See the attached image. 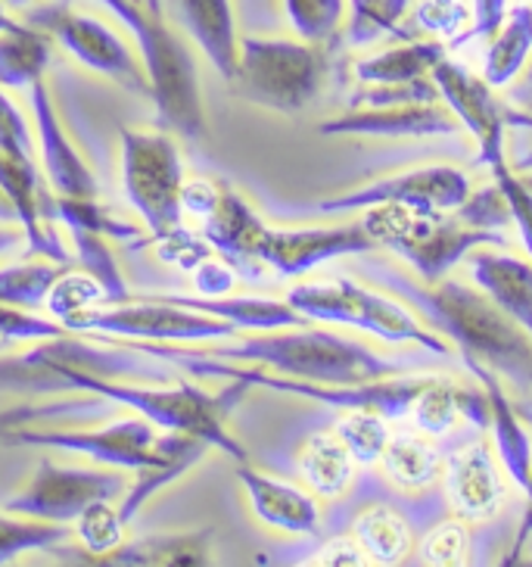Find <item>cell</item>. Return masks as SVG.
I'll return each mask as SVG.
<instances>
[{
  "instance_id": "6da1fadb",
  "label": "cell",
  "mask_w": 532,
  "mask_h": 567,
  "mask_svg": "<svg viewBox=\"0 0 532 567\" xmlns=\"http://www.w3.org/2000/svg\"><path fill=\"white\" fill-rule=\"evenodd\" d=\"M383 287L396 290L415 306L430 328L449 334L465 359H477L482 365L514 381L523 393L532 390V337L501 309L489 293L482 297L461 281L415 284L393 268H377Z\"/></svg>"
},
{
  "instance_id": "7a4b0ae2",
  "label": "cell",
  "mask_w": 532,
  "mask_h": 567,
  "mask_svg": "<svg viewBox=\"0 0 532 567\" xmlns=\"http://www.w3.org/2000/svg\"><path fill=\"white\" fill-rule=\"evenodd\" d=\"M122 184L134 213L144 218L150 244L171 266L197 271L212 247L184 225V163L168 132H122Z\"/></svg>"
},
{
  "instance_id": "3957f363",
  "label": "cell",
  "mask_w": 532,
  "mask_h": 567,
  "mask_svg": "<svg viewBox=\"0 0 532 567\" xmlns=\"http://www.w3.org/2000/svg\"><path fill=\"white\" fill-rule=\"evenodd\" d=\"M200 355L221 362H250L271 368L283 378L315 384H365L408 371V362H393L377 352L331 331H293V334L243 337L237 343H184Z\"/></svg>"
},
{
  "instance_id": "277c9868",
  "label": "cell",
  "mask_w": 532,
  "mask_h": 567,
  "mask_svg": "<svg viewBox=\"0 0 532 567\" xmlns=\"http://www.w3.org/2000/svg\"><path fill=\"white\" fill-rule=\"evenodd\" d=\"M103 7L128 25L137 41V51L150 79V101L156 118L166 132L187 141H200L209 134L202 113L200 79L194 53L187 51L181 34L171 32L156 0H101Z\"/></svg>"
},
{
  "instance_id": "5b68a950",
  "label": "cell",
  "mask_w": 532,
  "mask_h": 567,
  "mask_svg": "<svg viewBox=\"0 0 532 567\" xmlns=\"http://www.w3.org/2000/svg\"><path fill=\"white\" fill-rule=\"evenodd\" d=\"M3 446H41V450H60L84 455L91 462L118 471H144V467L163 465L181 455H206L212 450L206 440L187 434H159L156 424L144 415L118 417L103 427H22L10 436Z\"/></svg>"
},
{
  "instance_id": "8992f818",
  "label": "cell",
  "mask_w": 532,
  "mask_h": 567,
  "mask_svg": "<svg viewBox=\"0 0 532 567\" xmlns=\"http://www.w3.org/2000/svg\"><path fill=\"white\" fill-rule=\"evenodd\" d=\"M365 231L383 250L399 252L417 268L424 281H439L451 266L482 244L501 247L504 237L496 228H477L461 218L436 209H411L401 203H377L362 218Z\"/></svg>"
},
{
  "instance_id": "52a82bcc",
  "label": "cell",
  "mask_w": 532,
  "mask_h": 567,
  "mask_svg": "<svg viewBox=\"0 0 532 567\" xmlns=\"http://www.w3.org/2000/svg\"><path fill=\"white\" fill-rule=\"evenodd\" d=\"M327 79L324 44L286 38H240L233 91L274 113H302Z\"/></svg>"
},
{
  "instance_id": "ba28073f",
  "label": "cell",
  "mask_w": 532,
  "mask_h": 567,
  "mask_svg": "<svg viewBox=\"0 0 532 567\" xmlns=\"http://www.w3.org/2000/svg\"><path fill=\"white\" fill-rule=\"evenodd\" d=\"M72 334L116 337L137 343H216L237 337V328L225 318L194 312L178 302L153 297H132L125 302H103L63 318Z\"/></svg>"
},
{
  "instance_id": "9c48e42d",
  "label": "cell",
  "mask_w": 532,
  "mask_h": 567,
  "mask_svg": "<svg viewBox=\"0 0 532 567\" xmlns=\"http://www.w3.org/2000/svg\"><path fill=\"white\" fill-rule=\"evenodd\" d=\"M286 302L309 321L362 328V331L383 337L386 343H415L436 355H449V343H442L432 331H427L408 309H401L396 300L380 297L350 278H336L327 284H300L290 290Z\"/></svg>"
},
{
  "instance_id": "30bf717a",
  "label": "cell",
  "mask_w": 532,
  "mask_h": 567,
  "mask_svg": "<svg viewBox=\"0 0 532 567\" xmlns=\"http://www.w3.org/2000/svg\"><path fill=\"white\" fill-rule=\"evenodd\" d=\"M25 22L41 29L44 34H51L53 44H60L63 51L72 53L82 66L94 69V72L122 84L125 91L150 101V79H147L144 60H137L132 48L106 22L75 13L66 3L29 7Z\"/></svg>"
},
{
  "instance_id": "8fae6325",
  "label": "cell",
  "mask_w": 532,
  "mask_h": 567,
  "mask_svg": "<svg viewBox=\"0 0 532 567\" xmlns=\"http://www.w3.org/2000/svg\"><path fill=\"white\" fill-rule=\"evenodd\" d=\"M125 474L118 467H60L41 462L29 486L3 502V512L51 524H69L94 502H116L125 493Z\"/></svg>"
},
{
  "instance_id": "7c38bea8",
  "label": "cell",
  "mask_w": 532,
  "mask_h": 567,
  "mask_svg": "<svg viewBox=\"0 0 532 567\" xmlns=\"http://www.w3.org/2000/svg\"><path fill=\"white\" fill-rule=\"evenodd\" d=\"M470 197V178L461 168L451 166H427L415 172H401L389 178H377L367 187L340 194L331 200L315 203L321 216H336V213H352L362 206H377V203H401L411 209H436V213H455L461 203Z\"/></svg>"
},
{
  "instance_id": "4fadbf2b",
  "label": "cell",
  "mask_w": 532,
  "mask_h": 567,
  "mask_svg": "<svg viewBox=\"0 0 532 567\" xmlns=\"http://www.w3.org/2000/svg\"><path fill=\"white\" fill-rule=\"evenodd\" d=\"M380 250L362 221L336 228H268L259 244V262L281 278H296L340 256H362Z\"/></svg>"
},
{
  "instance_id": "5bb4252c",
  "label": "cell",
  "mask_w": 532,
  "mask_h": 567,
  "mask_svg": "<svg viewBox=\"0 0 532 567\" xmlns=\"http://www.w3.org/2000/svg\"><path fill=\"white\" fill-rule=\"evenodd\" d=\"M432 84L439 87V97L449 106L455 118L461 122V128L477 137L480 144V163L496 168L504 163V128H508V113H501V106L489 91L486 79H477L473 72H467L455 60L436 63L430 72Z\"/></svg>"
},
{
  "instance_id": "9a60e30c",
  "label": "cell",
  "mask_w": 532,
  "mask_h": 567,
  "mask_svg": "<svg viewBox=\"0 0 532 567\" xmlns=\"http://www.w3.org/2000/svg\"><path fill=\"white\" fill-rule=\"evenodd\" d=\"M29 103H32L34 132H38L44 175L51 182L53 197L56 200H97L101 197L97 175L91 172L82 151L66 134V125L56 113V103H53L51 87L44 79L29 87Z\"/></svg>"
},
{
  "instance_id": "2e32d148",
  "label": "cell",
  "mask_w": 532,
  "mask_h": 567,
  "mask_svg": "<svg viewBox=\"0 0 532 567\" xmlns=\"http://www.w3.org/2000/svg\"><path fill=\"white\" fill-rule=\"evenodd\" d=\"M324 137H439L461 132L449 106L432 103H393V106H352L343 116L321 122Z\"/></svg>"
},
{
  "instance_id": "e0dca14e",
  "label": "cell",
  "mask_w": 532,
  "mask_h": 567,
  "mask_svg": "<svg viewBox=\"0 0 532 567\" xmlns=\"http://www.w3.org/2000/svg\"><path fill=\"white\" fill-rule=\"evenodd\" d=\"M200 221L202 240L212 247V252L221 256V262L240 268V271H255L259 244L265 237L268 225L231 184L218 182L216 206Z\"/></svg>"
},
{
  "instance_id": "ac0fdd59",
  "label": "cell",
  "mask_w": 532,
  "mask_h": 567,
  "mask_svg": "<svg viewBox=\"0 0 532 567\" xmlns=\"http://www.w3.org/2000/svg\"><path fill=\"white\" fill-rule=\"evenodd\" d=\"M446 496L461 520L496 517L504 499V486L486 443H470L451 455L446 467Z\"/></svg>"
},
{
  "instance_id": "d6986e66",
  "label": "cell",
  "mask_w": 532,
  "mask_h": 567,
  "mask_svg": "<svg viewBox=\"0 0 532 567\" xmlns=\"http://www.w3.org/2000/svg\"><path fill=\"white\" fill-rule=\"evenodd\" d=\"M237 481L247 489L252 512L262 524L286 530V534H317V527H321L317 502L305 496L302 489L283 484L278 477H268L262 471H255L250 462H237Z\"/></svg>"
},
{
  "instance_id": "ffe728a7",
  "label": "cell",
  "mask_w": 532,
  "mask_h": 567,
  "mask_svg": "<svg viewBox=\"0 0 532 567\" xmlns=\"http://www.w3.org/2000/svg\"><path fill=\"white\" fill-rule=\"evenodd\" d=\"M168 7L175 13V22L194 38V44L206 53L218 75L231 82L240 56L231 0H168Z\"/></svg>"
},
{
  "instance_id": "44dd1931",
  "label": "cell",
  "mask_w": 532,
  "mask_h": 567,
  "mask_svg": "<svg viewBox=\"0 0 532 567\" xmlns=\"http://www.w3.org/2000/svg\"><path fill=\"white\" fill-rule=\"evenodd\" d=\"M216 530H187V534H150L122 543L106 555L87 558L84 565L103 567H202L212 561Z\"/></svg>"
},
{
  "instance_id": "7402d4cb",
  "label": "cell",
  "mask_w": 532,
  "mask_h": 567,
  "mask_svg": "<svg viewBox=\"0 0 532 567\" xmlns=\"http://www.w3.org/2000/svg\"><path fill=\"white\" fill-rule=\"evenodd\" d=\"M465 365L477 374V381H480L482 390H486L489 415H492L489 424L496 427V446H499L501 465H504V471L511 474V481H514L520 489H530L532 443H530V434H526V427L520 424L514 405H511V400H508V393L501 390L496 371H492L489 365H482V362H477V359H465Z\"/></svg>"
},
{
  "instance_id": "603a6c76",
  "label": "cell",
  "mask_w": 532,
  "mask_h": 567,
  "mask_svg": "<svg viewBox=\"0 0 532 567\" xmlns=\"http://www.w3.org/2000/svg\"><path fill=\"white\" fill-rule=\"evenodd\" d=\"M159 300L178 302L194 312L225 318L237 331H281V328H305L309 318L300 316L286 300H259V297H175L156 293Z\"/></svg>"
},
{
  "instance_id": "cb8c5ba5",
  "label": "cell",
  "mask_w": 532,
  "mask_h": 567,
  "mask_svg": "<svg viewBox=\"0 0 532 567\" xmlns=\"http://www.w3.org/2000/svg\"><path fill=\"white\" fill-rule=\"evenodd\" d=\"M473 278L532 337V266L514 256H473Z\"/></svg>"
},
{
  "instance_id": "d4e9b609",
  "label": "cell",
  "mask_w": 532,
  "mask_h": 567,
  "mask_svg": "<svg viewBox=\"0 0 532 567\" xmlns=\"http://www.w3.org/2000/svg\"><path fill=\"white\" fill-rule=\"evenodd\" d=\"M51 34L29 22L0 32V87H32L34 82H41L51 66Z\"/></svg>"
},
{
  "instance_id": "484cf974",
  "label": "cell",
  "mask_w": 532,
  "mask_h": 567,
  "mask_svg": "<svg viewBox=\"0 0 532 567\" xmlns=\"http://www.w3.org/2000/svg\"><path fill=\"white\" fill-rule=\"evenodd\" d=\"M446 60V44L439 41H408L401 48L365 56L355 63V79L365 84H401L430 79L436 63Z\"/></svg>"
},
{
  "instance_id": "4316f807",
  "label": "cell",
  "mask_w": 532,
  "mask_h": 567,
  "mask_svg": "<svg viewBox=\"0 0 532 567\" xmlns=\"http://www.w3.org/2000/svg\"><path fill=\"white\" fill-rule=\"evenodd\" d=\"M300 471L317 496L336 499V496H343L350 489L352 474H355V458L346 450V443L336 436V431H324V434H315L302 446Z\"/></svg>"
},
{
  "instance_id": "83f0119b",
  "label": "cell",
  "mask_w": 532,
  "mask_h": 567,
  "mask_svg": "<svg viewBox=\"0 0 532 567\" xmlns=\"http://www.w3.org/2000/svg\"><path fill=\"white\" fill-rule=\"evenodd\" d=\"M532 51V7H514L511 17L501 22L486 51V82L489 87L514 82Z\"/></svg>"
},
{
  "instance_id": "f1b7e54d",
  "label": "cell",
  "mask_w": 532,
  "mask_h": 567,
  "mask_svg": "<svg viewBox=\"0 0 532 567\" xmlns=\"http://www.w3.org/2000/svg\"><path fill=\"white\" fill-rule=\"evenodd\" d=\"M355 539L367 551L371 565H399L411 546V530L396 508L374 505L355 520Z\"/></svg>"
},
{
  "instance_id": "f546056e",
  "label": "cell",
  "mask_w": 532,
  "mask_h": 567,
  "mask_svg": "<svg viewBox=\"0 0 532 567\" xmlns=\"http://www.w3.org/2000/svg\"><path fill=\"white\" fill-rule=\"evenodd\" d=\"M69 266L51 262L44 256H34L25 262H13V266L0 268V302L7 306H19V309H44L48 297H51L53 284L60 281V275Z\"/></svg>"
},
{
  "instance_id": "4dcf8cb0",
  "label": "cell",
  "mask_w": 532,
  "mask_h": 567,
  "mask_svg": "<svg viewBox=\"0 0 532 567\" xmlns=\"http://www.w3.org/2000/svg\"><path fill=\"white\" fill-rule=\"evenodd\" d=\"M380 458L386 474H389V481L405 486V489L430 486L432 477L439 474V452L432 450L430 443L420 440L417 434L389 436V443H386Z\"/></svg>"
},
{
  "instance_id": "1f68e13d",
  "label": "cell",
  "mask_w": 532,
  "mask_h": 567,
  "mask_svg": "<svg viewBox=\"0 0 532 567\" xmlns=\"http://www.w3.org/2000/svg\"><path fill=\"white\" fill-rule=\"evenodd\" d=\"M66 524H51V520H34V517L0 515V565L17 561L19 555L32 551L60 549L69 539Z\"/></svg>"
},
{
  "instance_id": "d6a6232c",
  "label": "cell",
  "mask_w": 532,
  "mask_h": 567,
  "mask_svg": "<svg viewBox=\"0 0 532 567\" xmlns=\"http://www.w3.org/2000/svg\"><path fill=\"white\" fill-rule=\"evenodd\" d=\"M125 520H122V512H118L116 502H94L87 505L82 515L75 517V536L82 539V549L69 551L75 558L69 561H79L84 565L87 558H97V555H106L116 546L125 543Z\"/></svg>"
},
{
  "instance_id": "836d02e7",
  "label": "cell",
  "mask_w": 532,
  "mask_h": 567,
  "mask_svg": "<svg viewBox=\"0 0 532 567\" xmlns=\"http://www.w3.org/2000/svg\"><path fill=\"white\" fill-rule=\"evenodd\" d=\"M97 405H103V400L97 396H87V393H79V396H63V400H38V402H17V405H7L0 409V443H7L10 436L29 427V424H41V421H53V417H79L94 412Z\"/></svg>"
},
{
  "instance_id": "e575fe53",
  "label": "cell",
  "mask_w": 532,
  "mask_h": 567,
  "mask_svg": "<svg viewBox=\"0 0 532 567\" xmlns=\"http://www.w3.org/2000/svg\"><path fill=\"white\" fill-rule=\"evenodd\" d=\"M458 386L449 378H430L424 390L417 393L411 402V421L417 424V431L424 434L439 436L455 427V421L461 417L458 412Z\"/></svg>"
},
{
  "instance_id": "d590c367",
  "label": "cell",
  "mask_w": 532,
  "mask_h": 567,
  "mask_svg": "<svg viewBox=\"0 0 532 567\" xmlns=\"http://www.w3.org/2000/svg\"><path fill=\"white\" fill-rule=\"evenodd\" d=\"M336 436L346 443V450L358 465H374L393 434H389L383 415L365 412V409H352L336 421Z\"/></svg>"
},
{
  "instance_id": "8d00e7d4",
  "label": "cell",
  "mask_w": 532,
  "mask_h": 567,
  "mask_svg": "<svg viewBox=\"0 0 532 567\" xmlns=\"http://www.w3.org/2000/svg\"><path fill=\"white\" fill-rule=\"evenodd\" d=\"M408 7H411V0H352L346 41L350 44H371L383 34H399Z\"/></svg>"
},
{
  "instance_id": "74e56055",
  "label": "cell",
  "mask_w": 532,
  "mask_h": 567,
  "mask_svg": "<svg viewBox=\"0 0 532 567\" xmlns=\"http://www.w3.org/2000/svg\"><path fill=\"white\" fill-rule=\"evenodd\" d=\"M283 7L293 29L309 44H327L346 17V0H283Z\"/></svg>"
},
{
  "instance_id": "f35d334b",
  "label": "cell",
  "mask_w": 532,
  "mask_h": 567,
  "mask_svg": "<svg viewBox=\"0 0 532 567\" xmlns=\"http://www.w3.org/2000/svg\"><path fill=\"white\" fill-rule=\"evenodd\" d=\"M106 302V293H103L101 281L87 271H63L60 281L53 284L51 297H48V312H51L56 321H63L72 312H82V309H91V306H103Z\"/></svg>"
},
{
  "instance_id": "ab89813d",
  "label": "cell",
  "mask_w": 532,
  "mask_h": 567,
  "mask_svg": "<svg viewBox=\"0 0 532 567\" xmlns=\"http://www.w3.org/2000/svg\"><path fill=\"white\" fill-rule=\"evenodd\" d=\"M420 561L436 567H458L470 561V530L461 520L436 524L420 543Z\"/></svg>"
},
{
  "instance_id": "60d3db41",
  "label": "cell",
  "mask_w": 532,
  "mask_h": 567,
  "mask_svg": "<svg viewBox=\"0 0 532 567\" xmlns=\"http://www.w3.org/2000/svg\"><path fill=\"white\" fill-rule=\"evenodd\" d=\"M63 334H72V331L53 316L44 318L32 309L0 302V337H7L13 343H38V340H51V337Z\"/></svg>"
},
{
  "instance_id": "b9f144b4",
  "label": "cell",
  "mask_w": 532,
  "mask_h": 567,
  "mask_svg": "<svg viewBox=\"0 0 532 567\" xmlns=\"http://www.w3.org/2000/svg\"><path fill=\"white\" fill-rule=\"evenodd\" d=\"M492 178L501 187V194H504V200H508V209H511V218L517 221V228H520V237H523V244H526V250L532 256V190L530 184L523 182L517 172L508 168V163H501V166L492 168Z\"/></svg>"
},
{
  "instance_id": "7bdbcfd3",
  "label": "cell",
  "mask_w": 532,
  "mask_h": 567,
  "mask_svg": "<svg viewBox=\"0 0 532 567\" xmlns=\"http://www.w3.org/2000/svg\"><path fill=\"white\" fill-rule=\"evenodd\" d=\"M458 218L467 221V225H477V228H501V225L511 221V209H508L501 187L496 184L489 190H480L477 197H467L458 206Z\"/></svg>"
},
{
  "instance_id": "ee69618b",
  "label": "cell",
  "mask_w": 532,
  "mask_h": 567,
  "mask_svg": "<svg viewBox=\"0 0 532 567\" xmlns=\"http://www.w3.org/2000/svg\"><path fill=\"white\" fill-rule=\"evenodd\" d=\"M0 153L34 159V144L32 134L25 128V116L3 94V87H0Z\"/></svg>"
},
{
  "instance_id": "f6af8a7d",
  "label": "cell",
  "mask_w": 532,
  "mask_h": 567,
  "mask_svg": "<svg viewBox=\"0 0 532 567\" xmlns=\"http://www.w3.org/2000/svg\"><path fill=\"white\" fill-rule=\"evenodd\" d=\"M417 22L432 34H455L465 29L467 10L461 0H424L417 7Z\"/></svg>"
},
{
  "instance_id": "bcb514c9",
  "label": "cell",
  "mask_w": 532,
  "mask_h": 567,
  "mask_svg": "<svg viewBox=\"0 0 532 567\" xmlns=\"http://www.w3.org/2000/svg\"><path fill=\"white\" fill-rule=\"evenodd\" d=\"M504 19H508V0H473V25H470V32L458 34L451 44L458 48V44H467L473 38H492L501 29Z\"/></svg>"
},
{
  "instance_id": "7dc6e473",
  "label": "cell",
  "mask_w": 532,
  "mask_h": 567,
  "mask_svg": "<svg viewBox=\"0 0 532 567\" xmlns=\"http://www.w3.org/2000/svg\"><path fill=\"white\" fill-rule=\"evenodd\" d=\"M312 565L362 567V565H371V558H367V551L362 549V543H358V539H350V536H336V539H331L324 549L317 551L315 558H312Z\"/></svg>"
},
{
  "instance_id": "c3c4849f",
  "label": "cell",
  "mask_w": 532,
  "mask_h": 567,
  "mask_svg": "<svg viewBox=\"0 0 532 567\" xmlns=\"http://www.w3.org/2000/svg\"><path fill=\"white\" fill-rule=\"evenodd\" d=\"M194 284L200 287V297H225L233 284L231 266L228 262H218V259H206L194 271Z\"/></svg>"
},
{
  "instance_id": "681fc988",
  "label": "cell",
  "mask_w": 532,
  "mask_h": 567,
  "mask_svg": "<svg viewBox=\"0 0 532 567\" xmlns=\"http://www.w3.org/2000/svg\"><path fill=\"white\" fill-rule=\"evenodd\" d=\"M530 502H526V512H523V520H520V530L514 536V546H511V561H514L517 555L523 551V546L532 539V481H530Z\"/></svg>"
},
{
  "instance_id": "f907efd6",
  "label": "cell",
  "mask_w": 532,
  "mask_h": 567,
  "mask_svg": "<svg viewBox=\"0 0 532 567\" xmlns=\"http://www.w3.org/2000/svg\"><path fill=\"white\" fill-rule=\"evenodd\" d=\"M19 244H25V234H22V228H0V259H3V256H10V252L17 250Z\"/></svg>"
},
{
  "instance_id": "816d5d0a",
  "label": "cell",
  "mask_w": 532,
  "mask_h": 567,
  "mask_svg": "<svg viewBox=\"0 0 532 567\" xmlns=\"http://www.w3.org/2000/svg\"><path fill=\"white\" fill-rule=\"evenodd\" d=\"M517 172L523 175V182L530 184V190H532V153L530 156H523V159H517Z\"/></svg>"
},
{
  "instance_id": "f5cc1de1",
  "label": "cell",
  "mask_w": 532,
  "mask_h": 567,
  "mask_svg": "<svg viewBox=\"0 0 532 567\" xmlns=\"http://www.w3.org/2000/svg\"><path fill=\"white\" fill-rule=\"evenodd\" d=\"M19 22L10 13H7V3L0 0V32H10V29H17Z\"/></svg>"
},
{
  "instance_id": "db71d44e",
  "label": "cell",
  "mask_w": 532,
  "mask_h": 567,
  "mask_svg": "<svg viewBox=\"0 0 532 567\" xmlns=\"http://www.w3.org/2000/svg\"><path fill=\"white\" fill-rule=\"evenodd\" d=\"M7 7H13V10H29L32 7V0H3Z\"/></svg>"
},
{
  "instance_id": "11a10c76",
  "label": "cell",
  "mask_w": 532,
  "mask_h": 567,
  "mask_svg": "<svg viewBox=\"0 0 532 567\" xmlns=\"http://www.w3.org/2000/svg\"><path fill=\"white\" fill-rule=\"evenodd\" d=\"M530 91H532V72H530V79H526V87H520V91H517V101H523V97H526Z\"/></svg>"
},
{
  "instance_id": "9f6ffc18",
  "label": "cell",
  "mask_w": 532,
  "mask_h": 567,
  "mask_svg": "<svg viewBox=\"0 0 532 567\" xmlns=\"http://www.w3.org/2000/svg\"><path fill=\"white\" fill-rule=\"evenodd\" d=\"M13 347V340H7V337H0V352H7Z\"/></svg>"
}]
</instances>
